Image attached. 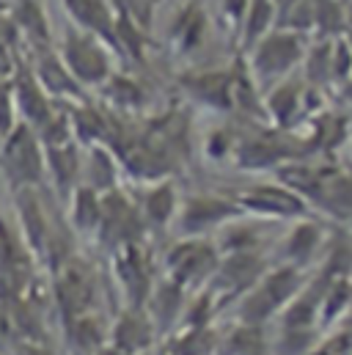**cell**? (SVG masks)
Returning <instances> with one entry per match:
<instances>
[{"label": "cell", "mask_w": 352, "mask_h": 355, "mask_svg": "<svg viewBox=\"0 0 352 355\" xmlns=\"http://www.w3.org/2000/svg\"><path fill=\"white\" fill-rule=\"evenodd\" d=\"M311 270H303L289 262H278L264 270V275L234 303L237 322L245 325H267L272 317H278L289 300L308 284Z\"/></svg>", "instance_id": "obj_1"}, {"label": "cell", "mask_w": 352, "mask_h": 355, "mask_svg": "<svg viewBox=\"0 0 352 355\" xmlns=\"http://www.w3.org/2000/svg\"><path fill=\"white\" fill-rule=\"evenodd\" d=\"M308 47V36H300L294 31H286L281 25H275L267 36H262L248 53H240L248 64V72L254 75L256 86L262 89H272L275 83L297 75L303 55Z\"/></svg>", "instance_id": "obj_2"}, {"label": "cell", "mask_w": 352, "mask_h": 355, "mask_svg": "<svg viewBox=\"0 0 352 355\" xmlns=\"http://www.w3.org/2000/svg\"><path fill=\"white\" fill-rule=\"evenodd\" d=\"M55 53L61 55V61L67 64L72 78L86 91L102 89L107 83V78L116 72V50L107 42H102L99 36L75 28L72 22L64 28V33L55 44Z\"/></svg>", "instance_id": "obj_3"}, {"label": "cell", "mask_w": 352, "mask_h": 355, "mask_svg": "<svg viewBox=\"0 0 352 355\" xmlns=\"http://www.w3.org/2000/svg\"><path fill=\"white\" fill-rule=\"evenodd\" d=\"M220 265V251L212 237H179L163 259V275L187 292H198L209 284Z\"/></svg>", "instance_id": "obj_4"}, {"label": "cell", "mask_w": 352, "mask_h": 355, "mask_svg": "<svg viewBox=\"0 0 352 355\" xmlns=\"http://www.w3.org/2000/svg\"><path fill=\"white\" fill-rule=\"evenodd\" d=\"M0 166L17 187H36L47 179L44 146L33 127L17 121L0 138Z\"/></svg>", "instance_id": "obj_5"}, {"label": "cell", "mask_w": 352, "mask_h": 355, "mask_svg": "<svg viewBox=\"0 0 352 355\" xmlns=\"http://www.w3.org/2000/svg\"><path fill=\"white\" fill-rule=\"evenodd\" d=\"M231 198L237 201V207L245 215L272 220V223H294L300 218H314L317 215L314 207L300 193L286 187L283 182H259L254 187L240 190Z\"/></svg>", "instance_id": "obj_6"}, {"label": "cell", "mask_w": 352, "mask_h": 355, "mask_svg": "<svg viewBox=\"0 0 352 355\" xmlns=\"http://www.w3.org/2000/svg\"><path fill=\"white\" fill-rule=\"evenodd\" d=\"M270 267V259L264 254V248L259 251H234V254H223L220 265L215 270V275L209 278V284L204 286L218 311L237 303L259 278L264 275V270Z\"/></svg>", "instance_id": "obj_7"}, {"label": "cell", "mask_w": 352, "mask_h": 355, "mask_svg": "<svg viewBox=\"0 0 352 355\" xmlns=\"http://www.w3.org/2000/svg\"><path fill=\"white\" fill-rule=\"evenodd\" d=\"M245 215L231 196L193 193L179 201L174 229L179 237H212L234 218Z\"/></svg>", "instance_id": "obj_8"}, {"label": "cell", "mask_w": 352, "mask_h": 355, "mask_svg": "<svg viewBox=\"0 0 352 355\" xmlns=\"http://www.w3.org/2000/svg\"><path fill=\"white\" fill-rule=\"evenodd\" d=\"M146 232V220L138 209V201L130 198L121 187L102 193V218H99V229H96V240H102L110 251L130 245V243H141Z\"/></svg>", "instance_id": "obj_9"}, {"label": "cell", "mask_w": 352, "mask_h": 355, "mask_svg": "<svg viewBox=\"0 0 352 355\" xmlns=\"http://www.w3.org/2000/svg\"><path fill=\"white\" fill-rule=\"evenodd\" d=\"M55 306L64 320L96 311V275L80 259H64L55 267Z\"/></svg>", "instance_id": "obj_10"}, {"label": "cell", "mask_w": 352, "mask_h": 355, "mask_svg": "<svg viewBox=\"0 0 352 355\" xmlns=\"http://www.w3.org/2000/svg\"><path fill=\"white\" fill-rule=\"evenodd\" d=\"M157 336L160 334L143 306H124V311H118V317L110 322L107 345L121 355H149Z\"/></svg>", "instance_id": "obj_11"}, {"label": "cell", "mask_w": 352, "mask_h": 355, "mask_svg": "<svg viewBox=\"0 0 352 355\" xmlns=\"http://www.w3.org/2000/svg\"><path fill=\"white\" fill-rule=\"evenodd\" d=\"M113 272L118 281V289H124L127 306L141 309L155 286L152 275H149V259L143 254L141 243H130L113 251Z\"/></svg>", "instance_id": "obj_12"}, {"label": "cell", "mask_w": 352, "mask_h": 355, "mask_svg": "<svg viewBox=\"0 0 352 355\" xmlns=\"http://www.w3.org/2000/svg\"><path fill=\"white\" fill-rule=\"evenodd\" d=\"M325 245H328L325 223L317 218H300L281 237V262L311 270V265H317L319 254L325 251Z\"/></svg>", "instance_id": "obj_13"}, {"label": "cell", "mask_w": 352, "mask_h": 355, "mask_svg": "<svg viewBox=\"0 0 352 355\" xmlns=\"http://www.w3.org/2000/svg\"><path fill=\"white\" fill-rule=\"evenodd\" d=\"M33 78L39 80V86L53 102H83L86 89L72 78V72L67 69V64L61 61V55L55 53V47L47 50H36L33 67H30Z\"/></svg>", "instance_id": "obj_14"}, {"label": "cell", "mask_w": 352, "mask_h": 355, "mask_svg": "<svg viewBox=\"0 0 352 355\" xmlns=\"http://www.w3.org/2000/svg\"><path fill=\"white\" fill-rule=\"evenodd\" d=\"M286 160H294V155L289 152L286 141L275 132L237 138L234 157H231V163L243 171H275Z\"/></svg>", "instance_id": "obj_15"}, {"label": "cell", "mask_w": 352, "mask_h": 355, "mask_svg": "<svg viewBox=\"0 0 352 355\" xmlns=\"http://www.w3.org/2000/svg\"><path fill=\"white\" fill-rule=\"evenodd\" d=\"M11 99H14L17 119L25 121L33 130H39L53 116V110L58 107V102H53L44 94V89L39 86V80L33 78L30 69H19L14 75V80H11Z\"/></svg>", "instance_id": "obj_16"}, {"label": "cell", "mask_w": 352, "mask_h": 355, "mask_svg": "<svg viewBox=\"0 0 352 355\" xmlns=\"http://www.w3.org/2000/svg\"><path fill=\"white\" fill-rule=\"evenodd\" d=\"M303 91H306V83L297 80L294 75L264 91V113L272 130H292L300 121V116H306Z\"/></svg>", "instance_id": "obj_17"}, {"label": "cell", "mask_w": 352, "mask_h": 355, "mask_svg": "<svg viewBox=\"0 0 352 355\" xmlns=\"http://www.w3.org/2000/svg\"><path fill=\"white\" fill-rule=\"evenodd\" d=\"M61 6L75 28L99 36L116 50V11L110 0H61Z\"/></svg>", "instance_id": "obj_18"}, {"label": "cell", "mask_w": 352, "mask_h": 355, "mask_svg": "<svg viewBox=\"0 0 352 355\" xmlns=\"http://www.w3.org/2000/svg\"><path fill=\"white\" fill-rule=\"evenodd\" d=\"M187 297H190V292L182 289L179 284H174V281L166 278V275H163V281H157V284L152 286V292H149L143 309H146V314L152 317L157 334H166V331H171V328H179L182 314H184V306H187Z\"/></svg>", "instance_id": "obj_19"}, {"label": "cell", "mask_w": 352, "mask_h": 355, "mask_svg": "<svg viewBox=\"0 0 352 355\" xmlns=\"http://www.w3.org/2000/svg\"><path fill=\"white\" fill-rule=\"evenodd\" d=\"M124 174L118 155L107 144H91L83 149L80 157V184H86L96 193H107L118 187V179Z\"/></svg>", "instance_id": "obj_20"}, {"label": "cell", "mask_w": 352, "mask_h": 355, "mask_svg": "<svg viewBox=\"0 0 352 355\" xmlns=\"http://www.w3.org/2000/svg\"><path fill=\"white\" fill-rule=\"evenodd\" d=\"M135 201H138V209H141L146 226L166 229V226H174L182 196L171 179H157V182H146L141 190V198H135Z\"/></svg>", "instance_id": "obj_21"}, {"label": "cell", "mask_w": 352, "mask_h": 355, "mask_svg": "<svg viewBox=\"0 0 352 355\" xmlns=\"http://www.w3.org/2000/svg\"><path fill=\"white\" fill-rule=\"evenodd\" d=\"M182 89L187 91L195 102L226 113L231 110V69H204L190 72L182 78Z\"/></svg>", "instance_id": "obj_22"}, {"label": "cell", "mask_w": 352, "mask_h": 355, "mask_svg": "<svg viewBox=\"0 0 352 355\" xmlns=\"http://www.w3.org/2000/svg\"><path fill=\"white\" fill-rule=\"evenodd\" d=\"M206 31H209V17L204 11V6L198 0H187L171 19V47L176 55H190L195 53L204 42H206Z\"/></svg>", "instance_id": "obj_23"}, {"label": "cell", "mask_w": 352, "mask_h": 355, "mask_svg": "<svg viewBox=\"0 0 352 355\" xmlns=\"http://www.w3.org/2000/svg\"><path fill=\"white\" fill-rule=\"evenodd\" d=\"M64 334L72 355H94L107 345L110 322L99 311H86L72 320H64Z\"/></svg>", "instance_id": "obj_24"}, {"label": "cell", "mask_w": 352, "mask_h": 355, "mask_svg": "<svg viewBox=\"0 0 352 355\" xmlns=\"http://www.w3.org/2000/svg\"><path fill=\"white\" fill-rule=\"evenodd\" d=\"M8 11H11V22L17 25V31L25 33V39H28L36 50L53 47L50 17H47L42 0H14Z\"/></svg>", "instance_id": "obj_25"}, {"label": "cell", "mask_w": 352, "mask_h": 355, "mask_svg": "<svg viewBox=\"0 0 352 355\" xmlns=\"http://www.w3.org/2000/svg\"><path fill=\"white\" fill-rule=\"evenodd\" d=\"M80 144H64V146H47L44 149V163H47V177L58 184L64 196H69L80 184Z\"/></svg>", "instance_id": "obj_26"}, {"label": "cell", "mask_w": 352, "mask_h": 355, "mask_svg": "<svg viewBox=\"0 0 352 355\" xmlns=\"http://www.w3.org/2000/svg\"><path fill=\"white\" fill-rule=\"evenodd\" d=\"M275 25H278V6H275V0H251L248 11L243 17V25H240V36H237L240 53H248Z\"/></svg>", "instance_id": "obj_27"}, {"label": "cell", "mask_w": 352, "mask_h": 355, "mask_svg": "<svg viewBox=\"0 0 352 355\" xmlns=\"http://www.w3.org/2000/svg\"><path fill=\"white\" fill-rule=\"evenodd\" d=\"M99 218H102V193L86 184H78L69 193V226L83 237H94L99 229Z\"/></svg>", "instance_id": "obj_28"}, {"label": "cell", "mask_w": 352, "mask_h": 355, "mask_svg": "<svg viewBox=\"0 0 352 355\" xmlns=\"http://www.w3.org/2000/svg\"><path fill=\"white\" fill-rule=\"evenodd\" d=\"M220 355H275L270 347V339L264 336V325H245L237 322L231 334L218 347Z\"/></svg>", "instance_id": "obj_29"}, {"label": "cell", "mask_w": 352, "mask_h": 355, "mask_svg": "<svg viewBox=\"0 0 352 355\" xmlns=\"http://www.w3.org/2000/svg\"><path fill=\"white\" fill-rule=\"evenodd\" d=\"M314 3V33L311 39H339L344 36L347 0H311Z\"/></svg>", "instance_id": "obj_30"}, {"label": "cell", "mask_w": 352, "mask_h": 355, "mask_svg": "<svg viewBox=\"0 0 352 355\" xmlns=\"http://www.w3.org/2000/svg\"><path fill=\"white\" fill-rule=\"evenodd\" d=\"M99 91L105 94V99H107L116 110H124V113H132V110L143 107V99H146V96H143L146 91L141 89L132 78L118 75V72H113V75L107 78V83Z\"/></svg>", "instance_id": "obj_31"}, {"label": "cell", "mask_w": 352, "mask_h": 355, "mask_svg": "<svg viewBox=\"0 0 352 355\" xmlns=\"http://www.w3.org/2000/svg\"><path fill=\"white\" fill-rule=\"evenodd\" d=\"M113 11L124 19H130L132 25H138L141 31L152 33V25H155V14H157V6L160 0H110Z\"/></svg>", "instance_id": "obj_32"}, {"label": "cell", "mask_w": 352, "mask_h": 355, "mask_svg": "<svg viewBox=\"0 0 352 355\" xmlns=\"http://www.w3.org/2000/svg\"><path fill=\"white\" fill-rule=\"evenodd\" d=\"M234 146H237V135L218 124V127H209V132L204 135V155L212 160V163H223V160H231L234 157Z\"/></svg>", "instance_id": "obj_33"}, {"label": "cell", "mask_w": 352, "mask_h": 355, "mask_svg": "<svg viewBox=\"0 0 352 355\" xmlns=\"http://www.w3.org/2000/svg\"><path fill=\"white\" fill-rule=\"evenodd\" d=\"M352 80V44L339 36L331 47V86H347Z\"/></svg>", "instance_id": "obj_34"}, {"label": "cell", "mask_w": 352, "mask_h": 355, "mask_svg": "<svg viewBox=\"0 0 352 355\" xmlns=\"http://www.w3.org/2000/svg\"><path fill=\"white\" fill-rule=\"evenodd\" d=\"M311 355H352V328H336L314 345Z\"/></svg>", "instance_id": "obj_35"}, {"label": "cell", "mask_w": 352, "mask_h": 355, "mask_svg": "<svg viewBox=\"0 0 352 355\" xmlns=\"http://www.w3.org/2000/svg\"><path fill=\"white\" fill-rule=\"evenodd\" d=\"M248 3L251 0H218V14H220L226 31H231L234 36H240V25L248 11Z\"/></svg>", "instance_id": "obj_36"}, {"label": "cell", "mask_w": 352, "mask_h": 355, "mask_svg": "<svg viewBox=\"0 0 352 355\" xmlns=\"http://www.w3.org/2000/svg\"><path fill=\"white\" fill-rule=\"evenodd\" d=\"M17 355H55L47 345L42 342H33V339H25L22 345H17Z\"/></svg>", "instance_id": "obj_37"}, {"label": "cell", "mask_w": 352, "mask_h": 355, "mask_svg": "<svg viewBox=\"0 0 352 355\" xmlns=\"http://www.w3.org/2000/svg\"><path fill=\"white\" fill-rule=\"evenodd\" d=\"M344 39L352 44V0H347V22H344Z\"/></svg>", "instance_id": "obj_38"}, {"label": "cell", "mask_w": 352, "mask_h": 355, "mask_svg": "<svg viewBox=\"0 0 352 355\" xmlns=\"http://www.w3.org/2000/svg\"><path fill=\"white\" fill-rule=\"evenodd\" d=\"M292 3H297V0H275V6H278V17H281V11H286Z\"/></svg>", "instance_id": "obj_39"}, {"label": "cell", "mask_w": 352, "mask_h": 355, "mask_svg": "<svg viewBox=\"0 0 352 355\" xmlns=\"http://www.w3.org/2000/svg\"><path fill=\"white\" fill-rule=\"evenodd\" d=\"M94 355H121V353H116V350H113L110 345H105L102 350H96V353H94Z\"/></svg>", "instance_id": "obj_40"}, {"label": "cell", "mask_w": 352, "mask_h": 355, "mask_svg": "<svg viewBox=\"0 0 352 355\" xmlns=\"http://www.w3.org/2000/svg\"><path fill=\"white\" fill-rule=\"evenodd\" d=\"M344 220H347V223H350V226H352V212H350V215H347V218H344Z\"/></svg>", "instance_id": "obj_41"}]
</instances>
